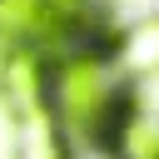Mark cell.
<instances>
[{
  "label": "cell",
  "instance_id": "1",
  "mask_svg": "<svg viewBox=\"0 0 159 159\" xmlns=\"http://www.w3.org/2000/svg\"><path fill=\"white\" fill-rule=\"evenodd\" d=\"M50 109H55V124L70 129L75 139H94L109 129V119L119 114V94H114V80H109V65L99 55H70L55 65L50 75Z\"/></svg>",
  "mask_w": 159,
  "mask_h": 159
},
{
  "label": "cell",
  "instance_id": "2",
  "mask_svg": "<svg viewBox=\"0 0 159 159\" xmlns=\"http://www.w3.org/2000/svg\"><path fill=\"white\" fill-rule=\"evenodd\" d=\"M60 30H65V20L45 0H0V40H10L20 50H35V45L55 40Z\"/></svg>",
  "mask_w": 159,
  "mask_h": 159
},
{
  "label": "cell",
  "instance_id": "3",
  "mask_svg": "<svg viewBox=\"0 0 159 159\" xmlns=\"http://www.w3.org/2000/svg\"><path fill=\"white\" fill-rule=\"evenodd\" d=\"M114 159H159V114L139 109V104H124L109 129H104Z\"/></svg>",
  "mask_w": 159,
  "mask_h": 159
},
{
  "label": "cell",
  "instance_id": "4",
  "mask_svg": "<svg viewBox=\"0 0 159 159\" xmlns=\"http://www.w3.org/2000/svg\"><path fill=\"white\" fill-rule=\"evenodd\" d=\"M5 94H10V109H15L20 119L50 109V94H45V65H40L35 50L10 55V65H5Z\"/></svg>",
  "mask_w": 159,
  "mask_h": 159
},
{
  "label": "cell",
  "instance_id": "5",
  "mask_svg": "<svg viewBox=\"0 0 159 159\" xmlns=\"http://www.w3.org/2000/svg\"><path fill=\"white\" fill-rule=\"evenodd\" d=\"M25 159H65V134H55V114H25Z\"/></svg>",
  "mask_w": 159,
  "mask_h": 159
},
{
  "label": "cell",
  "instance_id": "6",
  "mask_svg": "<svg viewBox=\"0 0 159 159\" xmlns=\"http://www.w3.org/2000/svg\"><path fill=\"white\" fill-rule=\"evenodd\" d=\"M119 55H124L129 70H149V75H159V15L144 20L139 30H129V40H124Z\"/></svg>",
  "mask_w": 159,
  "mask_h": 159
}]
</instances>
